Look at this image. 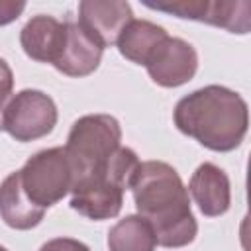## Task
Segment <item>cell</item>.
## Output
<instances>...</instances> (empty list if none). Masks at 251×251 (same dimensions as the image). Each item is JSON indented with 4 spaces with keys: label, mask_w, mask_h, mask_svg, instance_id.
I'll use <instances>...</instances> for the list:
<instances>
[{
    "label": "cell",
    "mask_w": 251,
    "mask_h": 251,
    "mask_svg": "<svg viewBox=\"0 0 251 251\" xmlns=\"http://www.w3.org/2000/svg\"><path fill=\"white\" fill-rule=\"evenodd\" d=\"M129 186L133 188L139 214L153 227L157 243L178 247L194 239L196 224L186 190L169 165L153 161L139 165Z\"/></svg>",
    "instance_id": "6da1fadb"
},
{
    "label": "cell",
    "mask_w": 251,
    "mask_h": 251,
    "mask_svg": "<svg viewBox=\"0 0 251 251\" xmlns=\"http://www.w3.org/2000/svg\"><path fill=\"white\" fill-rule=\"evenodd\" d=\"M175 122L180 131L194 135L202 145L227 151L241 143L247 129L245 102L220 86H208L178 102Z\"/></svg>",
    "instance_id": "7a4b0ae2"
},
{
    "label": "cell",
    "mask_w": 251,
    "mask_h": 251,
    "mask_svg": "<svg viewBox=\"0 0 251 251\" xmlns=\"http://www.w3.org/2000/svg\"><path fill=\"white\" fill-rule=\"evenodd\" d=\"M24 49L37 61L53 63L59 71L80 76L98 67L102 47L82 29L67 22L61 25L53 18H35L24 27Z\"/></svg>",
    "instance_id": "3957f363"
},
{
    "label": "cell",
    "mask_w": 251,
    "mask_h": 251,
    "mask_svg": "<svg viewBox=\"0 0 251 251\" xmlns=\"http://www.w3.org/2000/svg\"><path fill=\"white\" fill-rule=\"evenodd\" d=\"M137 167L139 163L131 149H116L100 167L73 184L71 206L94 220L116 216L122 206V190L129 186Z\"/></svg>",
    "instance_id": "277c9868"
},
{
    "label": "cell",
    "mask_w": 251,
    "mask_h": 251,
    "mask_svg": "<svg viewBox=\"0 0 251 251\" xmlns=\"http://www.w3.org/2000/svg\"><path fill=\"white\" fill-rule=\"evenodd\" d=\"M120 141L118 122L110 116H86L73 126L65 155L73 173V184L102 165ZM73 188V186H71Z\"/></svg>",
    "instance_id": "5b68a950"
},
{
    "label": "cell",
    "mask_w": 251,
    "mask_h": 251,
    "mask_svg": "<svg viewBox=\"0 0 251 251\" xmlns=\"http://www.w3.org/2000/svg\"><path fill=\"white\" fill-rule=\"evenodd\" d=\"M18 175L25 198L37 210L53 206L73 186V173L65 149H49L37 153L22 171H18Z\"/></svg>",
    "instance_id": "8992f818"
},
{
    "label": "cell",
    "mask_w": 251,
    "mask_h": 251,
    "mask_svg": "<svg viewBox=\"0 0 251 251\" xmlns=\"http://www.w3.org/2000/svg\"><path fill=\"white\" fill-rule=\"evenodd\" d=\"M57 112L49 96L37 90L20 92L4 112V129L16 139L27 141L49 133L55 126Z\"/></svg>",
    "instance_id": "52a82bcc"
},
{
    "label": "cell",
    "mask_w": 251,
    "mask_h": 251,
    "mask_svg": "<svg viewBox=\"0 0 251 251\" xmlns=\"http://www.w3.org/2000/svg\"><path fill=\"white\" fill-rule=\"evenodd\" d=\"M161 49L163 53L155 55L147 63L153 80L165 86L186 82L196 71V55L192 47L178 39H165V45H161Z\"/></svg>",
    "instance_id": "ba28073f"
},
{
    "label": "cell",
    "mask_w": 251,
    "mask_h": 251,
    "mask_svg": "<svg viewBox=\"0 0 251 251\" xmlns=\"http://www.w3.org/2000/svg\"><path fill=\"white\" fill-rule=\"evenodd\" d=\"M190 188H192V194L204 214L218 216L227 210V204H229L227 178L214 165L198 167Z\"/></svg>",
    "instance_id": "9c48e42d"
},
{
    "label": "cell",
    "mask_w": 251,
    "mask_h": 251,
    "mask_svg": "<svg viewBox=\"0 0 251 251\" xmlns=\"http://www.w3.org/2000/svg\"><path fill=\"white\" fill-rule=\"evenodd\" d=\"M0 214L8 226L18 229H27L39 224L43 216V210H37L25 198L18 173H12L0 186Z\"/></svg>",
    "instance_id": "30bf717a"
},
{
    "label": "cell",
    "mask_w": 251,
    "mask_h": 251,
    "mask_svg": "<svg viewBox=\"0 0 251 251\" xmlns=\"http://www.w3.org/2000/svg\"><path fill=\"white\" fill-rule=\"evenodd\" d=\"M155 241L151 226L141 222V218H127L120 222L108 237L112 251H153Z\"/></svg>",
    "instance_id": "8fae6325"
},
{
    "label": "cell",
    "mask_w": 251,
    "mask_h": 251,
    "mask_svg": "<svg viewBox=\"0 0 251 251\" xmlns=\"http://www.w3.org/2000/svg\"><path fill=\"white\" fill-rule=\"evenodd\" d=\"M12 90V71L8 69L6 61L0 59V129H4V112H6V100L10 98Z\"/></svg>",
    "instance_id": "7c38bea8"
},
{
    "label": "cell",
    "mask_w": 251,
    "mask_h": 251,
    "mask_svg": "<svg viewBox=\"0 0 251 251\" xmlns=\"http://www.w3.org/2000/svg\"><path fill=\"white\" fill-rule=\"evenodd\" d=\"M41 251H88L86 245L73 241V239H55L41 247Z\"/></svg>",
    "instance_id": "4fadbf2b"
},
{
    "label": "cell",
    "mask_w": 251,
    "mask_h": 251,
    "mask_svg": "<svg viewBox=\"0 0 251 251\" xmlns=\"http://www.w3.org/2000/svg\"><path fill=\"white\" fill-rule=\"evenodd\" d=\"M0 251H6V249H4V247H0Z\"/></svg>",
    "instance_id": "5bb4252c"
}]
</instances>
